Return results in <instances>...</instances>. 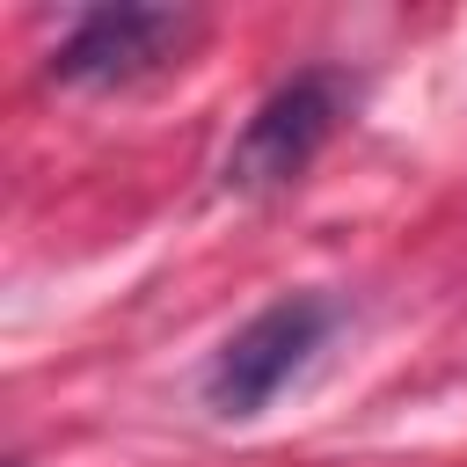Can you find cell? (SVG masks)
I'll return each mask as SVG.
<instances>
[{"label":"cell","mask_w":467,"mask_h":467,"mask_svg":"<svg viewBox=\"0 0 467 467\" xmlns=\"http://www.w3.org/2000/svg\"><path fill=\"white\" fill-rule=\"evenodd\" d=\"M182 36H190V15H175V7H95L58 44L51 73L66 88H124V80L168 66L182 51Z\"/></svg>","instance_id":"obj_3"},{"label":"cell","mask_w":467,"mask_h":467,"mask_svg":"<svg viewBox=\"0 0 467 467\" xmlns=\"http://www.w3.org/2000/svg\"><path fill=\"white\" fill-rule=\"evenodd\" d=\"M350 95H358V88H350V73H336V66H306V73H292L285 88H270L263 109L241 124L234 153H226V190L263 197V190L299 182L306 161H314V153L328 146V131L343 124Z\"/></svg>","instance_id":"obj_1"},{"label":"cell","mask_w":467,"mask_h":467,"mask_svg":"<svg viewBox=\"0 0 467 467\" xmlns=\"http://www.w3.org/2000/svg\"><path fill=\"white\" fill-rule=\"evenodd\" d=\"M336 328V306L314 299V292H292L277 306H263L255 321H241L226 336V350L212 358L204 372V409L212 416H255L277 401V387H292L306 372V358L328 343Z\"/></svg>","instance_id":"obj_2"}]
</instances>
